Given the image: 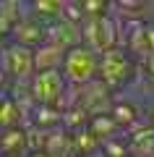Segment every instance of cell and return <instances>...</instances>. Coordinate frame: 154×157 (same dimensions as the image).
Here are the masks:
<instances>
[{
	"label": "cell",
	"mask_w": 154,
	"mask_h": 157,
	"mask_svg": "<svg viewBox=\"0 0 154 157\" xmlns=\"http://www.w3.org/2000/svg\"><path fill=\"white\" fill-rule=\"evenodd\" d=\"M81 45L97 55L120 50V18L115 13H105L97 18L81 21Z\"/></svg>",
	"instance_id": "1"
},
{
	"label": "cell",
	"mask_w": 154,
	"mask_h": 157,
	"mask_svg": "<svg viewBox=\"0 0 154 157\" xmlns=\"http://www.w3.org/2000/svg\"><path fill=\"white\" fill-rule=\"evenodd\" d=\"M29 94H32V102L39 107L66 110L71 105V86L60 71H37L29 78Z\"/></svg>",
	"instance_id": "2"
},
{
	"label": "cell",
	"mask_w": 154,
	"mask_h": 157,
	"mask_svg": "<svg viewBox=\"0 0 154 157\" xmlns=\"http://www.w3.org/2000/svg\"><path fill=\"white\" fill-rule=\"evenodd\" d=\"M97 68H99V55L97 52H92L84 45H76L71 50H66L60 73L68 81L71 89H78V86H84V84H89V81L97 78Z\"/></svg>",
	"instance_id": "3"
},
{
	"label": "cell",
	"mask_w": 154,
	"mask_h": 157,
	"mask_svg": "<svg viewBox=\"0 0 154 157\" xmlns=\"http://www.w3.org/2000/svg\"><path fill=\"white\" fill-rule=\"evenodd\" d=\"M133 60L126 50H112L99 55V68H97V78L107 86L110 92L123 89L133 76Z\"/></svg>",
	"instance_id": "4"
},
{
	"label": "cell",
	"mask_w": 154,
	"mask_h": 157,
	"mask_svg": "<svg viewBox=\"0 0 154 157\" xmlns=\"http://www.w3.org/2000/svg\"><path fill=\"white\" fill-rule=\"evenodd\" d=\"M0 73L11 81H29L34 76V50L16 45V42L3 45L0 47Z\"/></svg>",
	"instance_id": "5"
},
{
	"label": "cell",
	"mask_w": 154,
	"mask_h": 157,
	"mask_svg": "<svg viewBox=\"0 0 154 157\" xmlns=\"http://www.w3.org/2000/svg\"><path fill=\"white\" fill-rule=\"evenodd\" d=\"M112 102H115V100H112V92L107 89L99 78H94V81H89V84L78 86V89H71V105L81 107L89 118L110 113ZM71 105H68V107H71Z\"/></svg>",
	"instance_id": "6"
},
{
	"label": "cell",
	"mask_w": 154,
	"mask_h": 157,
	"mask_svg": "<svg viewBox=\"0 0 154 157\" xmlns=\"http://www.w3.org/2000/svg\"><path fill=\"white\" fill-rule=\"evenodd\" d=\"M44 29H47V24L39 21L37 16H32L29 13V8L24 6V13L21 18H18L16 24H13V32H11V42H16V45H24V47H39L44 42Z\"/></svg>",
	"instance_id": "7"
},
{
	"label": "cell",
	"mask_w": 154,
	"mask_h": 157,
	"mask_svg": "<svg viewBox=\"0 0 154 157\" xmlns=\"http://www.w3.org/2000/svg\"><path fill=\"white\" fill-rule=\"evenodd\" d=\"M44 42L60 47V50H71V47L81 45V26L60 16V18L47 24V29H44Z\"/></svg>",
	"instance_id": "8"
},
{
	"label": "cell",
	"mask_w": 154,
	"mask_h": 157,
	"mask_svg": "<svg viewBox=\"0 0 154 157\" xmlns=\"http://www.w3.org/2000/svg\"><path fill=\"white\" fill-rule=\"evenodd\" d=\"M63 55H66V50L50 45V42H42L39 47H34V73L37 71H60Z\"/></svg>",
	"instance_id": "9"
},
{
	"label": "cell",
	"mask_w": 154,
	"mask_h": 157,
	"mask_svg": "<svg viewBox=\"0 0 154 157\" xmlns=\"http://www.w3.org/2000/svg\"><path fill=\"white\" fill-rule=\"evenodd\" d=\"M13 155H26V128L24 126L0 131V157H13Z\"/></svg>",
	"instance_id": "10"
},
{
	"label": "cell",
	"mask_w": 154,
	"mask_h": 157,
	"mask_svg": "<svg viewBox=\"0 0 154 157\" xmlns=\"http://www.w3.org/2000/svg\"><path fill=\"white\" fill-rule=\"evenodd\" d=\"M13 126H26V113L13 102L8 89H0V131Z\"/></svg>",
	"instance_id": "11"
},
{
	"label": "cell",
	"mask_w": 154,
	"mask_h": 157,
	"mask_svg": "<svg viewBox=\"0 0 154 157\" xmlns=\"http://www.w3.org/2000/svg\"><path fill=\"white\" fill-rule=\"evenodd\" d=\"M128 155H131V157H154V128H152V126L131 128Z\"/></svg>",
	"instance_id": "12"
},
{
	"label": "cell",
	"mask_w": 154,
	"mask_h": 157,
	"mask_svg": "<svg viewBox=\"0 0 154 157\" xmlns=\"http://www.w3.org/2000/svg\"><path fill=\"white\" fill-rule=\"evenodd\" d=\"M86 131H89V134H92L94 139L99 141V144L120 134V128L115 126V121L110 118V113H105V115H94V118H89V123H86Z\"/></svg>",
	"instance_id": "13"
},
{
	"label": "cell",
	"mask_w": 154,
	"mask_h": 157,
	"mask_svg": "<svg viewBox=\"0 0 154 157\" xmlns=\"http://www.w3.org/2000/svg\"><path fill=\"white\" fill-rule=\"evenodd\" d=\"M110 118L115 121L118 128H128V131H131L133 126H136V121H138V107L133 105V102H128V100H123V102H112V107H110Z\"/></svg>",
	"instance_id": "14"
},
{
	"label": "cell",
	"mask_w": 154,
	"mask_h": 157,
	"mask_svg": "<svg viewBox=\"0 0 154 157\" xmlns=\"http://www.w3.org/2000/svg\"><path fill=\"white\" fill-rule=\"evenodd\" d=\"M99 152H102V157H131L128 155V141H123L120 136H112V139L102 141Z\"/></svg>",
	"instance_id": "15"
},
{
	"label": "cell",
	"mask_w": 154,
	"mask_h": 157,
	"mask_svg": "<svg viewBox=\"0 0 154 157\" xmlns=\"http://www.w3.org/2000/svg\"><path fill=\"white\" fill-rule=\"evenodd\" d=\"M11 32H13V21H8V18L0 13V42H3V39H11Z\"/></svg>",
	"instance_id": "16"
},
{
	"label": "cell",
	"mask_w": 154,
	"mask_h": 157,
	"mask_svg": "<svg viewBox=\"0 0 154 157\" xmlns=\"http://www.w3.org/2000/svg\"><path fill=\"white\" fill-rule=\"evenodd\" d=\"M144 60H146V71H149V73L154 76V52H152V55H146Z\"/></svg>",
	"instance_id": "17"
},
{
	"label": "cell",
	"mask_w": 154,
	"mask_h": 157,
	"mask_svg": "<svg viewBox=\"0 0 154 157\" xmlns=\"http://www.w3.org/2000/svg\"><path fill=\"white\" fill-rule=\"evenodd\" d=\"M26 157H50V155H44V152H29Z\"/></svg>",
	"instance_id": "18"
},
{
	"label": "cell",
	"mask_w": 154,
	"mask_h": 157,
	"mask_svg": "<svg viewBox=\"0 0 154 157\" xmlns=\"http://www.w3.org/2000/svg\"><path fill=\"white\" fill-rule=\"evenodd\" d=\"M149 126L154 128V107H152V115H149Z\"/></svg>",
	"instance_id": "19"
}]
</instances>
